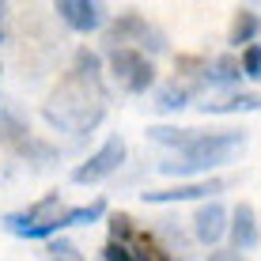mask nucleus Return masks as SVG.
Masks as SVG:
<instances>
[{
    "instance_id": "obj_1",
    "label": "nucleus",
    "mask_w": 261,
    "mask_h": 261,
    "mask_svg": "<svg viewBox=\"0 0 261 261\" xmlns=\"http://www.w3.org/2000/svg\"><path fill=\"white\" fill-rule=\"evenodd\" d=\"M42 118H46L49 129L72 133V137H84V133L98 129V121L106 118L102 84H84L76 76H65L57 84V91L42 102Z\"/></svg>"
},
{
    "instance_id": "obj_2",
    "label": "nucleus",
    "mask_w": 261,
    "mask_h": 261,
    "mask_svg": "<svg viewBox=\"0 0 261 261\" xmlns=\"http://www.w3.org/2000/svg\"><path fill=\"white\" fill-rule=\"evenodd\" d=\"M246 148V133L242 129H220V133H197V140L186 151H174L167 163H159L163 174L174 178H208L212 170L239 155Z\"/></svg>"
},
{
    "instance_id": "obj_3",
    "label": "nucleus",
    "mask_w": 261,
    "mask_h": 261,
    "mask_svg": "<svg viewBox=\"0 0 261 261\" xmlns=\"http://www.w3.org/2000/svg\"><path fill=\"white\" fill-rule=\"evenodd\" d=\"M102 65L125 95H148L155 87V65L137 49H110Z\"/></svg>"
},
{
    "instance_id": "obj_4",
    "label": "nucleus",
    "mask_w": 261,
    "mask_h": 261,
    "mask_svg": "<svg viewBox=\"0 0 261 261\" xmlns=\"http://www.w3.org/2000/svg\"><path fill=\"white\" fill-rule=\"evenodd\" d=\"M125 155H129V144H125V137L114 133V137H106L102 144H98L84 163L72 167V182H76V186H98V182H106V178H114L121 170Z\"/></svg>"
},
{
    "instance_id": "obj_5",
    "label": "nucleus",
    "mask_w": 261,
    "mask_h": 261,
    "mask_svg": "<svg viewBox=\"0 0 261 261\" xmlns=\"http://www.w3.org/2000/svg\"><path fill=\"white\" fill-rule=\"evenodd\" d=\"M57 216H61V193H46V197H38L34 204H27V208H19V212H4L0 216V227H4L8 235L23 239L27 231L46 227V223L57 220Z\"/></svg>"
},
{
    "instance_id": "obj_6",
    "label": "nucleus",
    "mask_w": 261,
    "mask_h": 261,
    "mask_svg": "<svg viewBox=\"0 0 261 261\" xmlns=\"http://www.w3.org/2000/svg\"><path fill=\"white\" fill-rule=\"evenodd\" d=\"M227 190L223 178H193V182H178L170 190H148L140 193L144 204H178V201H216V193Z\"/></svg>"
},
{
    "instance_id": "obj_7",
    "label": "nucleus",
    "mask_w": 261,
    "mask_h": 261,
    "mask_svg": "<svg viewBox=\"0 0 261 261\" xmlns=\"http://www.w3.org/2000/svg\"><path fill=\"white\" fill-rule=\"evenodd\" d=\"M57 19L76 34H91L98 27H106V4L102 0H57L53 4Z\"/></svg>"
},
{
    "instance_id": "obj_8",
    "label": "nucleus",
    "mask_w": 261,
    "mask_h": 261,
    "mask_svg": "<svg viewBox=\"0 0 261 261\" xmlns=\"http://www.w3.org/2000/svg\"><path fill=\"white\" fill-rule=\"evenodd\" d=\"M227 239H231V250L235 254H246L261 242V220L254 212V204L239 201L235 208L227 212Z\"/></svg>"
},
{
    "instance_id": "obj_9",
    "label": "nucleus",
    "mask_w": 261,
    "mask_h": 261,
    "mask_svg": "<svg viewBox=\"0 0 261 261\" xmlns=\"http://www.w3.org/2000/svg\"><path fill=\"white\" fill-rule=\"evenodd\" d=\"M190 223H193V239L201 246H220V239H227V208L220 201H201Z\"/></svg>"
},
{
    "instance_id": "obj_10",
    "label": "nucleus",
    "mask_w": 261,
    "mask_h": 261,
    "mask_svg": "<svg viewBox=\"0 0 261 261\" xmlns=\"http://www.w3.org/2000/svg\"><path fill=\"white\" fill-rule=\"evenodd\" d=\"M197 110H201V114H220V118H227V114H254V110H261V95L235 91V95L204 98V102H197Z\"/></svg>"
},
{
    "instance_id": "obj_11",
    "label": "nucleus",
    "mask_w": 261,
    "mask_h": 261,
    "mask_svg": "<svg viewBox=\"0 0 261 261\" xmlns=\"http://www.w3.org/2000/svg\"><path fill=\"white\" fill-rule=\"evenodd\" d=\"M261 38V15L257 8H235V15H231V31H227V42L231 46H254V42Z\"/></svg>"
},
{
    "instance_id": "obj_12",
    "label": "nucleus",
    "mask_w": 261,
    "mask_h": 261,
    "mask_svg": "<svg viewBox=\"0 0 261 261\" xmlns=\"http://www.w3.org/2000/svg\"><path fill=\"white\" fill-rule=\"evenodd\" d=\"M201 80H204L208 87H235L239 80H242V72H239V57H235V53H220V57L204 61Z\"/></svg>"
},
{
    "instance_id": "obj_13",
    "label": "nucleus",
    "mask_w": 261,
    "mask_h": 261,
    "mask_svg": "<svg viewBox=\"0 0 261 261\" xmlns=\"http://www.w3.org/2000/svg\"><path fill=\"white\" fill-rule=\"evenodd\" d=\"M106 216V201H91V204H76V208H65L53 220V227H57V239H61V231H68V227H91V223H98Z\"/></svg>"
},
{
    "instance_id": "obj_14",
    "label": "nucleus",
    "mask_w": 261,
    "mask_h": 261,
    "mask_svg": "<svg viewBox=\"0 0 261 261\" xmlns=\"http://www.w3.org/2000/svg\"><path fill=\"white\" fill-rule=\"evenodd\" d=\"M102 53L98 49H87V46H80L76 53H72V72L68 76H76V80H84V84H102Z\"/></svg>"
},
{
    "instance_id": "obj_15",
    "label": "nucleus",
    "mask_w": 261,
    "mask_h": 261,
    "mask_svg": "<svg viewBox=\"0 0 261 261\" xmlns=\"http://www.w3.org/2000/svg\"><path fill=\"white\" fill-rule=\"evenodd\" d=\"M197 133H201V129H182V125H148V140L151 144H163V148H174V151H186L197 140Z\"/></svg>"
},
{
    "instance_id": "obj_16",
    "label": "nucleus",
    "mask_w": 261,
    "mask_h": 261,
    "mask_svg": "<svg viewBox=\"0 0 261 261\" xmlns=\"http://www.w3.org/2000/svg\"><path fill=\"white\" fill-rule=\"evenodd\" d=\"M27 140H31V125H27L19 114L0 110V144H4V148H12V151H19Z\"/></svg>"
},
{
    "instance_id": "obj_17",
    "label": "nucleus",
    "mask_w": 261,
    "mask_h": 261,
    "mask_svg": "<svg viewBox=\"0 0 261 261\" xmlns=\"http://www.w3.org/2000/svg\"><path fill=\"white\" fill-rule=\"evenodd\" d=\"M190 98H193V91L174 80V84H163V87L155 91V102H151V106H155L159 114H178V110H186V106H190Z\"/></svg>"
},
{
    "instance_id": "obj_18",
    "label": "nucleus",
    "mask_w": 261,
    "mask_h": 261,
    "mask_svg": "<svg viewBox=\"0 0 261 261\" xmlns=\"http://www.w3.org/2000/svg\"><path fill=\"white\" fill-rule=\"evenodd\" d=\"M106 227H110V242H121V246H137L140 242L137 223H133V216H125V212H114L110 220H106Z\"/></svg>"
},
{
    "instance_id": "obj_19",
    "label": "nucleus",
    "mask_w": 261,
    "mask_h": 261,
    "mask_svg": "<svg viewBox=\"0 0 261 261\" xmlns=\"http://www.w3.org/2000/svg\"><path fill=\"white\" fill-rule=\"evenodd\" d=\"M19 155L27 159V163H34V167H49V163H53V159H57V151H53V148H49V144H46V140H38V137H31V140H27V144H23V148H19Z\"/></svg>"
},
{
    "instance_id": "obj_20",
    "label": "nucleus",
    "mask_w": 261,
    "mask_h": 261,
    "mask_svg": "<svg viewBox=\"0 0 261 261\" xmlns=\"http://www.w3.org/2000/svg\"><path fill=\"white\" fill-rule=\"evenodd\" d=\"M239 72L246 80H261V42H254V46H246L239 53Z\"/></svg>"
},
{
    "instance_id": "obj_21",
    "label": "nucleus",
    "mask_w": 261,
    "mask_h": 261,
    "mask_svg": "<svg viewBox=\"0 0 261 261\" xmlns=\"http://www.w3.org/2000/svg\"><path fill=\"white\" fill-rule=\"evenodd\" d=\"M46 261H84V254H80V246L68 242V239H49Z\"/></svg>"
},
{
    "instance_id": "obj_22",
    "label": "nucleus",
    "mask_w": 261,
    "mask_h": 261,
    "mask_svg": "<svg viewBox=\"0 0 261 261\" xmlns=\"http://www.w3.org/2000/svg\"><path fill=\"white\" fill-rule=\"evenodd\" d=\"M102 261H133V246H121V242H106V246H102Z\"/></svg>"
},
{
    "instance_id": "obj_23",
    "label": "nucleus",
    "mask_w": 261,
    "mask_h": 261,
    "mask_svg": "<svg viewBox=\"0 0 261 261\" xmlns=\"http://www.w3.org/2000/svg\"><path fill=\"white\" fill-rule=\"evenodd\" d=\"M208 261H246L242 254H235V250H212Z\"/></svg>"
},
{
    "instance_id": "obj_24",
    "label": "nucleus",
    "mask_w": 261,
    "mask_h": 261,
    "mask_svg": "<svg viewBox=\"0 0 261 261\" xmlns=\"http://www.w3.org/2000/svg\"><path fill=\"white\" fill-rule=\"evenodd\" d=\"M4 15H8V4L0 0V27H4Z\"/></svg>"
},
{
    "instance_id": "obj_25",
    "label": "nucleus",
    "mask_w": 261,
    "mask_h": 261,
    "mask_svg": "<svg viewBox=\"0 0 261 261\" xmlns=\"http://www.w3.org/2000/svg\"><path fill=\"white\" fill-rule=\"evenodd\" d=\"M4 42H8V31H4V27H0V46H4Z\"/></svg>"
}]
</instances>
